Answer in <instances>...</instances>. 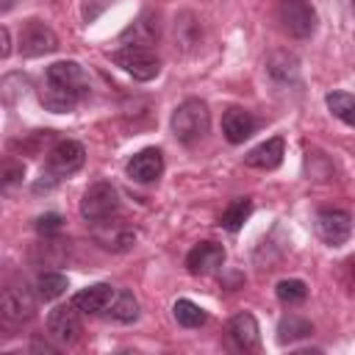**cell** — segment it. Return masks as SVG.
<instances>
[{"mask_svg":"<svg viewBox=\"0 0 355 355\" xmlns=\"http://www.w3.org/2000/svg\"><path fill=\"white\" fill-rule=\"evenodd\" d=\"M128 175L136 180V183H155L164 172V155L161 150L155 147H144L141 153H136L130 161H128Z\"/></svg>","mask_w":355,"mask_h":355,"instance_id":"12","label":"cell"},{"mask_svg":"<svg viewBox=\"0 0 355 355\" xmlns=\"http://www.w3.org/2000/svg\"><path fill=\"white\" fill-rule=\"evenodd\" d=\"M105 313L119 324H130V322L139 319V300L128 288H116V294H114V300H111Z\"/></svg>","mask_w":355,"mask_h":355,"instance_id":"18","label":"cell"},{"mask_svg":"<svg viewBox=\"0 0 355 355\" xmlns=\"http://www.w3.org/2000/svg\"><path fill=\"white\" fill-rule=\"evenodd\" d=\"M283 155H286V141L280 136H272L266 141H261L258 147H252L247 155H244V164L252 166V169H277L283 164Z\"/></svg>","mask_w":355,"mask_h":355,"instance_id":"15","label":"cell"},{"mask_svg":"<svg viewBox=\"0 0 355 355\" xmlns=\"http://www.w3.org/2000/svg\"><path fill=\"white\" fill-rule=\"evenodd\" d=\"M36 300L31 297V291L25 286H6L0 294V311L8 322H25L33 316Z\"/></svg>","mask_w":355,"mask_h":355,"instance_id":"11","label":"cell"},{"mask_svg":"<svg viewBox=\"0 0 355 355\" xmlns=\"http://www.w3.org/2000/svg\"><path fill=\"white\" fill-rule=\"evenodd\" d=\"M47 333L58 344H75L78 341V336H80V316H78L75 302L55 305L47 313Z\"/></svg>","mask_w":355,"mask_h":355,"instance_id":"8","label":"cell"},{"mask_svg":"<svg viewBox=\"0 0 355 355\" xmlns=\"http://www.w3.org/2000/svg\"><path fill=\"white\" fill-rule=\"evenodd\" d=\"M58 47V36L53 33V28H47L39 19H28L19 31V53L25 58H39L47 55Z\"/></svg>","mask_w":355,"mask_h":355,"instance_id":"7","label":"cell"},{"mask_svg":"<svg viewBox=\"0 0 355 355\" xmlns=\"http://www.w3.org/2000/svg\"><path fill=\"white\" fill-rule=\"evenodd\" d=\"M227 333H230V341H233L239 349H244V352H252V349H258V344H261L258 322H255V316L247 313V311H241V313H236V316L230 319Z\"/></svg>","mask_w":355,"mask_h":355,"instance_id":"16","label":"cell"},{"mask_svg":"<svg viewBox=\"0 0 355 355\" xmlns=\"http://www.w3.org/2000/svg\"><path fill=\"white\" fill-rule=\"evenodd\" d=\"M111 61L136 80H153L161 72V58L147 44H122L111 53Z\"/></svg>","mask_w":355,"mask_h":355,"instance_id":"2","label":"cell"},{"mask_svg":"<svg viewBox=\"0 0 355 355\" xmlns=\"http://www.w3.org/2000/svg\"><path fill=\"white\" fill-rule=\"evenodd\" d=\"M352 275H355V258H352Z\"/></svg>","mask_w":355,"mask_h":355,"instance_id":"30","label":"cell"},{"mask_svg":"<svg viewBox=\"0 0 355 355\" xmlns=\"http://www.w3.org/2000/svg\"><path fill=\"white\" fill-rule=\"evenodd\" d=\"M39 100H42V105H44L47 111H53V114H69V111H75V105H78L83 97L75 94V92H69V89H61V86L44 80V89L39 92Z\"/></svg>","mask_w":355,"mask_h":355,"instance_id":"17","label":"cell"},{"mask_svg":"<svg viewBox=\"0 0 355 355\" xmlns=\"http://www.w3.org/2000/svg\"><path fill=\"white\" fill-rule=\"evenodd\" d=\"M172 316H175V322H178L180 327H200V324H205V319H208V313H205L197 302H191V300H178V302L172 305Z\"/></svg>","mask_w":355,"mask_h":355,"instance_id":"24","label":"cell"},{"mask_svg":"<svg viewBox=\"0 0 355 355\" xmlns=\"http://www.w3.org/2000/svg\"><path fill=\"white\" fill-rule=\"evenodd\" d=\"M277 22L280 28L294 39H308L316 33V8L308 0H280L277 6Z\"/></svg>","mask_w":355,"mask_h":355,"instance_id":"4","label":"cell"},{"mask_svg":"<svg viewBox=\"0 0 355 355\" xmlns=\"http://www.w3.org/2000/svg\"><path fill=\"white\" fill-rule=\"evenodd\" d=\"M22 175H25V166H22V164H17V166H14V164H6V169H3V183L11 186V183H14L17 178H22Z\"/></svg>","mask_w":355,"mask_h":355,"instance_id":"27","label":"cell"},{"mask_svg":"<svg viewBox=\"0 0 355 355\" xmlns=\"http://www.w3.org/2000/svg\"><path fill=\"white\" fill-rule=\"evenodd\" d=\"M83 161H86V150H83V144L67 139V141H58V144L47 153V164H44L42 172L58 183L61 178L75 175V172L83 166Z\"/></svg>","mask_w":355,"mask_h":355,"instance_id":"5","label":"cell"},{"mask_svg":"<svg viewBox=\"0 0 355 355\" xmlns=\"http://www.w3.org/2000/svg\"><path fill=\"white\" fill-rule=\"evenodd\" d=\"M14 6V0H0V11H8Z\"/></svg>","mask_w":355,"mask_h":355,"instance_id":"29","label":"cell"},{"mask_svg":"<svg viewBox=\"0 0 355 355\" xmlns=\"http://www.w3.org/2000/svg\"><path fill=\"white\" fill-rule=\"evenodd\" d=\"M116 211H119V194L108 180L92 183L80 197V216L86 222H94V225L108 222L111 216H116Z\"/></svg>","mask_w":355,"mask_h":355,"instance_id":"3","label":"cell"},{"mask_svg":"<svg viewBox=\"0 0 355 355\" xmlns=\"http://www.w3.org/2000/svg\"><path fill=\"white\" fill-rule=\"evenodd\" d=\"M114 294H116V288H114L111 283H94V286L80 288V291L72 297V302H75V308H78V311L92 313V316H100V313H105V311H108V305H111Z\"/></svg>","mask_w":355,"mask_h":355,"instance_id":"14","label":"cell"},{"mask_svg":"<svg viewBox=\"0 0 355 355\" xmlns=\"http://www.w3.org/2000/svg\"><path fill=\"white\" fill-rule=\"evenodd\" d=\"M266 72L277 83H300V64L288 53H272L266 61Z\"/></svg>","mask_w":355,"mask_h":355,"instance_id":"19","label":"cell"},{"mask_svg":"<svg viewBox=\"0 0 355 355\" xmlns=\"http://www.w3.org/2000/svg\"><path fill=\"white\" fill-rule=\"evenodd\" d=\"M324 103H327V108H330V114L336 119H341L344 125H352L355 128V97L352 94H347V92H330L324 97Z\"/></svg>","mask_w":355,"mask_h":355,"instance_id":"23","label":"cell"},{"mask_svg":"<svg viewBox=\"0 0 355 355\" xmlns=\"http://www.w3.org/2000/svg\"><path fill=\"white\" fill-rule=\"evenodd\" d=\"M275 294L283 305H300L305 297H308V286L305 280H297V277H288V280H280L275 286Z\"/></svg>","mask_w":355,"mask_h":355,"instance_id":"25","label":"cell"},{"mask_svg":"<svg viewBox=\"0 0 355 355\" xmlns=\"http://www.w3.org/2000/svg\"><path fill=\"white\" fill-rule=\"evenodd\" d=\"M222 263H225V247L216 241H200L186 255V266L191 275H211Z\"/></svg>","mask_w":355,"mask_h":355,"instance_id":"10","label":"cell"},{"mask_svg":"<svg viewBox=\"0 0 355 355\" xmlns=\"http://www.w3.org/2000/svg\"><path fill=\"white\" fill-rule=\"evenodd\" d=\"M313 230L327 247H341L352 236V216L341 208H322L313 216Z\"/></svg>","mask_w":355,"mask_h":355,"instance_id":"6","label":"cell"},{"mask_svg":"<svg viewBox=\"0 0 355 355\" xmlns=\"http://www.w3.org/2000/svg\"><path fill=\"white\" fill-rule=\"evenodd\" d=\"M311 333H313V324H311L308 319L297 316V313L283 316V319H280V324H277V341H280V344L302 341V338H308Z\"/></svg>","mask_w":355,"mask_h":355,"instance_id":"21","label":"cell"},{"mask_svg":"<svg viewBox=\"0 0 355 355\" xmlns=\"http://www.w3.org/2000/svg\"><path fill=\"white\" fill-rule=\"evenodd\" d=\"M250 214H252V200H250V197H236V200L222 211L219 225H222L227 233H239L241 225L250 219Z\"/></svg>","mask_w":355,"mask_h":355,"instance_id":"20","label":"cell"},{"mask_svg":"<svg viewBox=\"0 0 355 355\" xmlns=\"http://www.w3.org/2000/svg\"><path fill=\"white\" fill-rule=\"evenodd\" d=\"M211 128V111L202 100L189 97L183 100L175 111H172V133L178 141L183 144H194L197 139H202Z\"/></svg>","mask_w":355,"mask_h":355,"instance_id":"1","label":"cell"},{"mask_svg":"<svg viewBox=\"0 0 355 355\" xmlns=\"http://www.w3.org/2000/svg\"><path fill=\"white\" fill-rule=\"evenodd\" d=\"M44 80L55 83L61 89H69V92H75L80 97H86L89 89H92L89 75H86V69L78 61H55V64H50L47 72H44Z\"/></svg>","mask_w":355,"mask_h":355,"instance_id":"9","label":"cell"},{"mask_svg":"<svg viewBox=\"0 0 355 355\" xmlns=\"http://www.w3.org/2000/svg\"><path fill=\"white\" fill-rule=\"evenodd\" d=\"M0 36H3V47H0V55H3V58H8V55H11V31L3 25V28H0Z\"/></svg>","mask_w":355,"mask_h":355,"instance_id":"28","label":"cell"},{"mask_svg":"<svg viewBox=\"0 0 355 355\" xmlns=\"http://www.w3.org/2000/svg\"><path fill=\"white\" fill-rule=\"evenodd\" d=\"M67 288H69V280H67V275H61V272H42V275L36 277V297L44 300V302L58 300Z\"/></svg>","mask_w":355,"mask_h":355,"instance_id":"22","label":"cell"},{"mask_svg":"<svg viewBox=\"0 0 355 355\" xmlns=\"http://www.w3.org/2000/svg\"><path fill=\"white\" fill-rule=\"evenodd\" d=\"M352 14H355V0H352Z\"/></svg>","mask_w":355,"mask_h":355,"instance_id":"31","label":"cell"},{"mask_svg":"<svg viewBox=\"0 0 355 355\" xmlns=\"http://www.w3.org/2000/svg\"><path fill=\"white\" fill-rule=\"evenodd\" d=\"M255 128H258V119L239 105H233L222 114V133L230 144H244L255 133Z\"/></svg>","mask_w":355,"mask_h":355,"instance_id":"13","label":"cell"},{"mask_svg":"<svg viewBox=\"0 0 355 355\" xmlns=\"http://www.w3.org/2000/svg\"><path fill=\"white\" fill-rule=\"evenodd\" d=\"M61 227H64V219H61L58 214H44V216L36 219V230H39L42 236H53V233H58Z\"/></svg>","mask_w":355,"mask_h":355,"instance_id":"26","label":"cell"}]
</instances>
